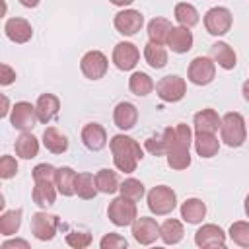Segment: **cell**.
<instances>
[{"mask_svg":"<svg viewBox=\"0 0 249 249\" xmlns=\"http://www.w3.org/2000/svg\"><path fill=\"white\" fill-rule=\"evenodd\" d=\"M119 193H121L123 196H126V198H130V200L138 202V200L144 196L146 189H144V183H142L140 179L128 177V179H124V181L121 183V187H119Z\"/></svg>","mask_w":249,"mask_h":249,"instance_id":"obj_36","label":"cell"},{"mask_svg":"<svg viewBox=\"0 0 249 249\" xmlns=\"http://www.w3.org/2000/svg\"><path fill=\"white\" fill-rule=\"evenodd\" d=\"M0 84L2 86H10L16 80V70H12L8 64H0Z\"/></svg>","mask_w":249,"mask_h":249,"instance_id":"obj_44","label":"cell"},{"mask_svg":"<svg viewBox=\"0 0 249 249\" xmlns=\"http://www.w3.org/2000/svg\"><path fill=\"white\" fill-rule=\"evenodd\" d=\"M126 245H128V241L119 233H105L101 237V241H99L101 249H123Z\"/></svg>","mask_w":249,"mask_h":249,"instance_id":"obj_42","label":"cell"},{"mask_svg":"<svg viewBox=\"0 0 249 249\" xmlns=\"http://www.w3.org/2000/svg\"><path fill=\"white\" fill-rule=\"evenodd\" d=\"M187 78L195 86H208L216 78V62L212 56H195L189 62Z\"/></svg>","mask_w":249,"mask_h":249,"instance_id":"obj_5","label":"cell"},{"mask_svg":"<svg viewBox=\"0 0 249 249\" xmlns=\"http://www.w3.org/2000/svg\"><path fill=\"white\" fill-rule=\"evenodd\" d=\"M222 124V117L214 109H200L193 117V126L195 132H218Z\"/></svg>","mask_w":249,"mask_h":249,"instance_id":"obj_21","label":"cell"},{"mask_svg":"<svg viewBox=\"0 0 249 249\" xmlns=\"http://www.w3.org/2000/svg\"><path fill=\"white\" fill-rule=\"evenodd\" d=\"M113 25H115V29H117L121 35L132 37V35H136V33L142 29V25H144V16H142L138 10H132V8L121 10V12L115 14V18H113Z\"/></svg>","mask_w":249,"mask_h":249,"instance_id":"obj_13","label":"cell"},{"mask_svg":"<svg viewBox=\"0 0 249 249\" xmlns=\"http://www.w3.org/2000/svg\"><path fill=\"white\" fill-rule=\"evenodd\" d=\"M210 56H212V60H214L220 68H224V70H233L235 64H237V54H235V51H233L228 43H224V41H216V43L210 47Z\"/></svg>","mask_w":249,"mask_h":249,"instance_id":"obj_20","label":"cell"},{"mask_svg":"<svg viewBox=\"0 0 249 249\" xmlns=\"http://www.w3.org/2000/svg\"><path fill=\"white\" fill-rule=\"evenodd\" d=\"M185 235V230H183V224L175 218H167L161 226H160V239L165 243V245H177Z\"/></svg>","mask_w":249,"mask_h":249,"instance_id":"obj_28","label":"cell"},{"mask_svg":"<svg viewBox=\"0 0 249 249\" xmlns=\"http://www.w3.org/2000/svg\"><path fill=\"white\" fill-rule=\"evenodd\" d=\"M21 216H23V210H21V208L6 210V212L0 216V233L6 235V237L18 233V230H19V226H21Z\"/></svg>","mask_w":249,"mask_h":249,"instance_id":"obj_35","label":"cell"},{"mask_svg":"<svg viewBox=\"0 0 249 249\" xmlns=\"http://www.w3.org/2000/svg\"><path fill=\"white\" fill-rule=\"evenodd\" d=\"M107 218L113 226L117 228H124V226H132V222L138 218V208L136 202L126 198V196H117L109 202L107 206Z\"/></svg>","mask_w":249,"mask_h":249,"instance_id":"obj_4","label":"cell"},{"mask_svg":"<svg viewBox=\"0 0 249 249\" xmlns=\"http://www.w3.org/2000/svg\"><path fill=\"white\" fill-rule=\"evenodd\" d=\"M109 60L101 51H88L80 60V70L88 80H101L107 74Z\"/></svg>","mask_w":249,"mask_h":249,"instance_id":"obj_9","label":"cell"},{"mask_svg":"<svg viewBox=\"0 0 249 249\" xmlns=\"http://www.w3.org/2000/svg\"><path fill=\"white\" fill-rule=\"evenodd\" d=\"M113 123L121 130H130L138 123V109L130 101H121L113 109Z\"/></svg>","mask_w":249,"mask_h":249,"instance_id":"obj_18","label":"cell"},{"mask_svg":"<svg viewBox=\"0 0 249 249\" xmlns=\"http://www.w3.org/2000/svg\"><path fill=\"white\" fill-rule=\"evenodd\" d=\"M165 158H167V165L175 171H183L191 165V152L189 150H169Z\"/></svg>","mask_w":249,"mask_h":249,"instance_id":"obj_38","label":"cell"},{"mask_svg":"<svg viewBox=\"0 0 249 249\" xmlns=\"http://www.w3.org/2000/svg\"><path fill=\"white\" fill-rule=\"evenodd\" d=\"M220 140L230 148H239L247 140V123L241 113L230 111L222 117L220 124Z\"/></svg>","mask_w":249,"mask_h":249,"instance_id":"obj_2","label":"cell"},{"mask_svg":"<svg viewBox=\"0 0 249 249\" xmlns=\"http://www.w3.org/2000/svg\"><path fill=\"white\" fill-rule=\"evenodd\" d=\"M35 109H37V119L39 123L47 124L51 123L58 111H60V99L54 95V93H41L37 97V103H35Z\"/></svg>","mask_w":249,"mask_h":249,"instance_id":"obj_19","label":"cell"},{"mask_svg":"<svg viewBox=\"0 0 249 249\" xmlns=\"http://www.w3.org/2000/svg\"><path fill=\"white\" fill-rule=\"evenodd\" d=\"M66 243L72 249H86L91 245V233L88 231H70L66 233Z\"/></svg>","mask_w":249,"mask_h":249,"instance_id":"obj_40","label":"cell"},{"mask_svg":"<svg viewBox=\"0 0 249 249\" xmlns=\"http://www.w3.org/2000/svg\"><path fill=\"white\" fill-rule=\"evenodd\" d=\"M37 123H39V119H37V109H35V105H31L29 101H18V103L12 107L10 124H12L14 128L25 132V130H31Z\"/></svg>","mask_w":249,"mask_h":249,"instance_id":"obj_10","label":"cell"},{"mask_svg":"<svg viewBox=\"0 0 249 249\" xmlns=\"http://www.w3.org/2000/svg\"><path fill=\"white\" fill-rule=\"evenodd\" d=\"M144 60H146L148 66H152L154 70L163 68V66L167 64V51H165V47L148 41V43L144 45Z\"/></svg>","mask_w":249,"mask_h":249,"instance_id":"obj_31","label":"cell"},{"mask_svg":"<svg viewBox=\"0 0 249 249\" xmlns=\"http://www.w3.org/2000/svg\"><path fill=\"white\" fill-rule=\"evenodd\" d=\"M111 60H113V64H115L119 70L128 72V70H132V68L138 64V60H140V51H138V47H136L134 43H130V41H121V43L115 45L113 54H111Z\"/></svg>","mask_w":249,"mask_h":249,"instance_id":"obj_11","label":"cell"},{"mask_svg":"<svg viewBox=\"0 0 249 249\" xmlns=\"http://www.w3.org/2000/svg\"><path fill=\"white\" fill-rule=\"evenodd\" d=\"M80 138H82V144L91 152H99L107 146V130L99 123L84 124V128L80 132Z\"/></svg>","mask_w":249,"mask_h":249,"instance_id":"obj_15","label":"cell"},{"mask_svg":"<svg viewBox=\"0 0 249 249\" xmlns=\"http://www.w3.org/2000/svg\"><path fill=\"white\" fill-rule=\"evenodd\" d=\"M243 208H245V214H247V218H249V195L245 196V204H243Z\"/></svg>","mask_w":249,"mask_h":249,"instance_id":"obj_50","label":"cell"},{"mask_svg":"<svg viewBox=\"0 0 249 249\" xmlns=\"http://www.w3.org/2000/svg\"><path fill=\"white\" fill-rule=\"evenodd\" d=\"M113 6H119V8H124V6H130L134 0H109Z\"/></svg>","mask_w":249,"mask_h":249,"instance_id":"obj_48","label":"cell"},{"mask_svg":"<svg viewBox=\"0 0 249 249\" xmlns=\"http://www.w3.org/2000/svg\"><path fill=\"white\" fill-rule=\"evenodd\" d=\"M241 93H243V99L249 103V80L243 82V86H241Z\"/></svg>","mask_w":249,"mask_h":249,"instance_id":"obj_47","label":"cell"},{"mask_svg":"<svg viewBox=\"0 0 249 249\" xmlns=\"http://www.w3.org/2000/svg\"><path fill=\"white\" fill-rule=\"evenodd\" d=\"M95 185H97V191L103 193V195H113L121 187L119 177H117V171L107 169V167H103V169H99L95 173Z\"/></svg>","mask_w":249,"mask_h":249,"instance_id":"obj_33","label":"cell"},{"mask_svg":"<svg viewBox=\"0 0 249 249\" xmlns=\"http://www.w3.org/2000/svg\"><path fill=\"white\" fill-rule=\"evenodd\" d=\"M193 146L200 158H214L220 150V140L216 132H195Z\"/></svg>","mask_w":249,"mask_h":249,"instance_id":"obj_22","label":"cell"},{"mask_svg":"<svg viewBox=\"0 0 249 249\" xmlns=\"http://www.w3.org/2000/svg\"><path fill=\"white\" fill-rule=\"evenodd\" d=\"M43 146L51 152V154H64L68 150V138L64 132H60L56 126H47L43 130Z\"/></svg>","mask_w":249,"mask_h":249,"instance_id":"obj_25","label":"cell"},{"mask_svg":"<svg viewBox=\"0 0 249 249\" xmlns=\"http://www.w3.org/2000/svg\"><path fill=\"white\" fill-rule=\"evenodd\" d=\"M56 185L54 181H35L33 185V191H31V198L37 206L41 208H47V206H53L54 200H56Z\"/></svg>","mask_w":249,"mask_h":249,"instance_id":"obj_23","label":"cell"},{"mask_svg":"<svg viewBox=\"0 0 249 249\" xmlns=\"http://www.w3.org/2000/svg\"><path fill=\"white\" fill-rule=\"evenodd\" d=\"M14 150H16V156L21 158V160H31L39 154V140L29 132H21L18 138H16V144H14Z\"/></svg>","mask_w":249,"mask_h":249,"instance_id":"obj_27","label":"cell"},{"mask_svg":"<svg viewBox=\"0 0 249 249\" xmlns=\"http://www.w3.org/2000/svg\"><path fill=\"white\" fill-rule=\"evenodd\" d=\"M97 185H95V175L89 171H82L76 175V195L82 200H91L97 195Z\"/></svg>","mask_w":249,"mask_h":249,"instance_id":"obj_29","label":"cell"},{"mask_svg":"<svg viewBox=\"0 0 249 249\" xmlns=\"http://www.w3.org/2000/svg\"><path fill=\"white\" fill-rule=\"evenodd\" d=\"M76 175L78 173L68 165L56 167L53 181H54V185L62 196H74L76 195Z\"/></svg>","mask_w":249,"mask_h":249,"instance_id":"obj_24","label":"cell"},{"mask_svg":"<svg viewBox=\"0 0 249 249\" xmlns=\"http://www.w3.org/2000/svg\"><path fill=\"white\" fill-rule=\"evenodd\" d=\"M204 29L214 35V37H220V35H226L230 29H231V23H233V16L228 8L224 6H214L210 8L206 14H204Z\"/></svg>","mask_w":249,"mask_h":249,"instance_id":"obj_7","label":"cell"},{"mask_svg":"<svg viewBox=\"0 0 249 249\" xmlns=\"http://www.w3.org/2000/svg\"><path fill=\"white\" fill-rule=\"evenodd\" d=\"M146 202H148V210L152 214H156V216H167L177 206V195L167 185H156V187H152L148 191Z\"/></svg>","mask_w":249,"mask_h":249,"instance_id":"obj_3","label":"cell"},{"mask_svg":"<svg viewBox=\"0 0 249 249\" xmlns=\"http://www.w3.org/2000/svg\"><path fill=\"white\" fill-rule=\"evenodd\" d=\"M193 43H195V39H193L191 29L179 25V27H171L165 45L169 47L171 53H175V54H185V53H189V51L193 49Z\"/></svg>","mask_w":249,"mask_h":249,"instance_id":"obj_17","label":"cell"},{"mask_svg":"<svg viewBox=\"0 0 249 249\" xmlns=\"http://www.w3.org/2000/svg\"><path fill=\"white\" fill-rule=\"evenodd\" d=\"M58 226H60V218L56 214L39 210L31 216V233L39 241H51L56 235Z\"/></svg>","mask_w":249,"mask_h":249,"instance_id":"obj_8","label":"cell"},{"mask_svg":"<svg viewBox=\"0 0 249 249\" xmlns=\"http://www.w3.org/2000/svg\"><path fill=\"white\" fill-rule=\"evenodd\" d=\"M173 16H175V19H177L179 25L189 27V29L195 27V25L198 23V19H200L198 10H196L193 4H187V2H179V4H175Z\"/></svg>","mask_w":249,"mask_h":249,"instance_id":"obj_34","label":"cell"},{"mask_svg":"<svg viewBox=\"0 0 249 249\" xmlns=\"http://www.w3.org/2000/svg\"><path fill=\"white\" fill-rule=\"evenodd\" d=\"M109 148H111V154H113L115 167L123 173L136 171L138 161L144 158V152H142L140 144L134 138L126 136V134H115L109 140Z\"/></svg>","mask_w":249,"mask_h":249,"instance_id":"obj_1","label":"cell"},{"mask_svg":"<svg viewBox=\"0 0 249 249\" xmlns=\"http://www.w3.org/2000/svg\"><path fill=\"white\" fill-rule=\"evenodd\" d=\"M156 93L165 103H177L187 93V82L177 74H167L156 84Z\"/></svg>","mask_w":249,"mask_h":249,"instance_id":"obj_6","label":"cell"},{"mask_svg":"<svg viewBox=\"0 0 249 249\" xmlns=\"http://www.w3.org/2000/svg\"><path fill=\"white\" fill-rule=\"evenodd\" d=\"M171 21L165 19V18H154L150 19L148 23V41L152 43H158V45H163L167 43V35L171 31Z\"/></svg>","mask_w":249,"mask_h":249,"instance_id":"obj_30","label":"cell"},{"mask_svg":"<svg viewBox=\"0 0 249 249\" xmlns=\"http://www.w3.org/2000/svg\"><path fill=\"white\" fill-rule=\"evenodd\" d=\"M18 173V160L14 156H2L0 158V177L12 179Z\"/></svg>","mask_w":249,"mask_h":249,"instance_id":"obj_41","label":"cell"},{"mask_svg":"<svg viewBox=\"0 0 249 249\" xmlns=\"http://www.w3.org/2000/svg\"><path fill=\"white\" fill-rule=\"evenodd\" d=\"M4 33L12 43L23 45L33 37V27L25 18H10L4 23Z\"/></svg>","mask_w":249,"mask_h":249,"instance_id":"obj_16","label":"cell"},{"mask_svg":"<svg viewBox=\"0 0 249 249\" xmlns=\"http://www.w3.org/2000/svg\"><path fill=\"white\" fill-rule=\"evenodd\" d=\"M144 150L150 152V154L156 156V158L165 156V154H167V140H165L163 132L158 134V136H150V138H146V142H144Z\"/></svg>","mask_w":249,"mask_h":249,"instance_id":"obj_39","label":"cell"},{"mask_svg":"<svg viewBox=\"0 0 249 249\" xmlns=\"http://www.w3.org/2000/svg\"><path fill=\"white\" fill-rule=\"evenodd\" d=\"M154 88L156 84L146 72H132L128 78V89L138 97H146L148 93L154 91Z\"/></svg>","mask_w":249,"mask_h":249,"instance_id":"obj_32","label":"cell"},{"mask_svg":"<svg viewBox=\"0 0 249 249\" xmlns=\"http://www.w3.org/2000/svg\"><path fill=\"white\" fill-rule=\"evenodd\" d=\"M18 247L29 249V243H27L25 239H8V241H4V243L0 245V249H18Z\"/></svg>","mask_w":249,"mask_h":249,"instance_id":"obj_45","label":"cell"},{"mask_svg":"<svg viewBox=\"0 0 249 249\" xmlns=\"http://www.w3.org/2000/svg\"><path fill=\"white\" fill-rule=\"evenodd\" d=\"M228 235H230V239H231L235 245H239V247H249V222H243V220L233 222V224L230 226V230H228Z\"/></svg>","mask_w":249,"mask_h":249,"instance_id":"obj_37","label":"cell"},{"mask_svg":"<svg viewBox=\"0 0 249 249\" xmlns=\"http://www.w3.org/2000/svg\"><path fill=\"white\" fill-rule=\"evenodd\" d=\"M132 237L140 245H152L160 237V224L150 216H140L132 222Z\"/></svg>","mask_w":249,"mask_h":249,"instance_id":"obj_14","label":"cell"},{"mask_svg":"<svg viewBox=\"0 0 249 249\" xmlns=\"http://www.w3.org/2000/svg\"><path fill=\"white\" fill-rule=\"evenodd\" d=\"M179 210H181L183 222H187V224H200L204 220V216H206V204L200 198H196V196L187 198L181 204Z\"/></svg>","mask_w":249,"mask_h":249,"instance_id":"obj_26","label":"cell"},{"mask_svg":"<svg viewBox=\"0 0 249 249\" xmlns=\"http://www.w3.org/2000/svg\"><path fill=\"white\" fill-rule=\"evenodd\" d=\"M39 2H41V0H19V4L25 6V8H37Z\"/></svg>","mask_w":249,"mask_h":249,"instance_id":"obj_46","label":"cell"},{"mask_svg":"<svg viewBox=\"0 0 249 249\" xmlns=\"http://www.w3.org/2000/svg\"><path fill=\"white\" fill-rule=\"evenodd\" d=\"M2 101H4V109L0 111V115H2V117H6V115H8V111H10V109H8V107H10V103H8V97H6V95L2 97Z\"/></svg>","mask_w":249,"mask_h":249,"instance_id":"obj_49","label":"cell"},{"mask_svg":"<svg viewBox=\"0 0 249 249\" xmlns=\"http://www.w3.org/2000/svg\"><path fill=\"white\" fill-rule=\"evenodd\" d=\"M195 245L200 249H212V247H226V231L216 224H202L195 231Z\"/></svg>","mask_w":249,"mask_h":249,"instance_id":"obj_12","label":"cell"},{"mask_svg":"<svg viewBox=\"0 0 249 249\" xmlns=\"http://www.w3.org/2000/svg\"><path fill=\"white\" fill-rule=\"evenodd\" d=\"M54 171H56V167H53L51 163H37L33 167L31 175H33V181H53Z\"/></svg>","mask_w":249,"mask_h":249,"instance_id":"obj_43","label":"cell"}]
</instances>
